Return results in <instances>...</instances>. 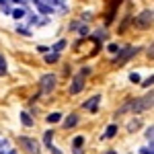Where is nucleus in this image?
Listing matches in <instances>:
<instances>
[{"label": "nucleus", "instance_id": "obj_1", "mask_svg": "<svg viewBox=\"0 0 154 154\" xmlns=\"http://www.w3.org/2000/svg\"><path fill=\"white\" fill-rule=\"evenodd\" d=\"M152 107V93L150 95L142 97V99H134V101H128L123 107H119L117 113H128V111H134V113H142L146 109Z\"/></svg>", "mask_w": 154, "mask_h": 154}, {"label": "nucleus", "instance_id": "obj_2", "mask_svg": "<svg viewBox=\"0 0 154 154\" xmlns=\"http://www.w3.org/2000/svg\"><path fill=\"white\" fill-rule=\"evenodd\" d=\"M19 144H21L29 154H39V150H41V148H39V144H37V140L27 138V136H21V138H19Z\"/></svg>", "mask_w": 154, "mask_h": 154}, {"label": "nucleus", "instance_id": "obj_3", "mask_svg": "<svg viewBox=\"0 0 154 154\" xmlns=\"http://www.w3.org/2000/svg\"><path fill=\"white\" fill-rule=\"evenodd\" d=\"M136 51H138V48H134V45H128V48L119 49V51H117V58H115V64H117V66L125 64V62H128V60H130Z\"/></svg>", "mask_w": 154, "mask_h": 154}, {"label": "nucleus", "instance_id": "obj_4", "mask_svg": "<svg viewBox=\"0 0 154 154\" xmlns=\"http://www.w3.org/2000/svg\"><path fill=\"white\" fill-rule=\"evenodd\" d=\"M136 25L142 27V29L150 27V25H152V11H142L138 17H136Z\"/></svg>", "mask_w": 154, "mask_h": 154}, {"label": "nucleus", "instance_id": "obj_5", "mask_svg": "<svg viewBox=\"0 0 154 154\" xmlns=\"http://www.w3.org/2000/svg\"><path fill=\"white\" fill-rule=\"evenodd\" d=\"M56 88V76L54 74H43L41 76V91L43 93H51Z\"/></svg>", "mask_w": 154, "mask_h": 154}, {"label": "nucleus", "instance_id": "obj_6", "mask_svg": "<svg viewBox=\"0 0 154 154\" xmlns=\"http://www.w3.org/2000/svg\"><path fill=\"white\" fill-rule=\"evenodd\" d=\"M82 88H84V74L80 72V74L74 76V80H72V84H70V95H78Z\"/></svg>", "mask_w": 154, "mask_h": 154}, {"label": "nucleus", "instance_id": "obj_7", "mask_svg": "<svg viewBox=\"0 0 154 154\" xmlns=\"http://www.w3.org/2000/svg\"><path fill=\"white\" fill-rule=\"evenodd\" d=\"M99 101H101V95L91 97L88 101H84V103H82V109H86V111H97V105H99Z\"/></svg>", "mask_w": 154, "mask_h": 154}, {"label": "nucleus", "instance_id": "obj_8", "mask_svg": "<svg viewBox=\"0 0 154 154\" xmlns=\"http://www.w3.org/2000/svg\"><path fill=\"white\" fill-rule=\"evenodd\" d=\"M76 123H78V115H76V113H72V115H68V117L64 119V128H66V130L74 128Z\"/></svg>", "mask_w": 154, "mask_h": 154}, {"label": "nucleus", "instance_id": "obj_9", "mask_svg": "<svg viewBox=\"0 0 154 154\" xmlns=\"http://www.w3.org/2000/svg\"><path fill=\"white\" fill-rule=\"evenodd\" d=\"M82 144H84L82 136H76V138H74V142H72V146H74V154H82V150H80Z\"/></svg>", "mask_w": 154, "mask_h": 154}, {"label": "nucleus", "instance_id": "obj_10", "mask_svg": "<svg viewBox=\"0 0 154 154\" xmlns=\"http://www.w3.org/2000/svg\"><path fill=\"white\" fill-rule=\"evenodd\" d=\"M37 2H43V4H48V6H62V8H66V0H37Z\"/></svg>", "mask_w": 154, "mask_h": 154}, {"label": "nucleus", "instance_id": "obj_11", "mask_svg": "<svg viewBox=\"0 0 154 154\" xmlns=\"http://www.w3.org/2000/svg\"><path fill=\"white\" fill-rule=\"evenodd\" d=\"M35 6H37L41 12H43V14H51V12H54V8H51V6L43 4V2H37V0H35Z\"/></svg>", "mask_w": 154, "mask_h": 154}, {"label": "nucleus", "instance_id": "obj_12", "mask_svg": "<svg viewBox=\"0 0 154 154\" xmlns=\"http://www.w3.org/2000/svg\"><path fill=\"white\" fill-rule=\"evenodd\" d=\"M21 121H23V123L27 125V128H31V125H33V119L29 117V113H25V111L21 113Z\"/></svg>", "mask_w": 154, "mask_h": 154}, {"label": "nucleus", "instance_id": "obj_13", "mask_svg": "<svg viewBox=\"0 0 154 154\" xmlns=\"http://www.w3.org/2000/svg\"><path fill=\"white\" fill-rule=\"evenodd\" d=\"M51 140H54V131H45V136H43V142L48 148H51Z\"/></svg>", "mask_w": 154, "mask_h": 154}, {"label": "nucleus", "instance_id": "obj_14", "mask_svg": "<svg viewBox=\"0 0 154 154\" xmlns=\"http://www.w3.org/2000/svg\"><path fill=\"white\" fill-rule=\"evenodd\" d=\"M11 14L14 17V19H23V17L27 14V12H25V8H14V11H12Z\"/></svg>", "mask_w": 154, "mask_h": 154}, {"label": "nucleus", "instance_id": "obj_15", "mask_svg": "<svg viewBox=\"0 0 154 154\" xmlns=\"http://www.w3.org/2000/svg\"><path fill=\"white\" fill-rule=\"evenodd\" d=\"M60 119H62V115H60V113H49V115H48V121H49V123H58Z\"/></svg>", "mask_w": 154, "mask_h": 154}, {"label": "nucleus", "instance_id": "obj_16", "mask_svg": "<svg viewBox=\"0 0 154 154\" xmlns=\"http://www.w3.org/2000/svg\"><path fill=\"white\" fill-rule=\"evenodd\" d=\"M115 131H117V125H109L105 131V138H113L115 136Z\"/></svg>", "mask_w": 154, "mask_h": 154}, {"label": "nucleus", "instance_id": "obj_17", "mask_svg": "<svg viewBox=\"0 0 154 154\" xmlns=\"http://www.w3.org/2000/svg\"><path fill=\"white\" fill-rule=\"evenodd\" d=\"M2 74H6V60L0 54V76H2Z\"/></svg>", "mask_w": 154, "mask_h": 154}, {"label": "nucleus", "instance_id": "obj_18", "mask_svg": "<svg viewBox=\"0 0 154 154\" xmlns=\"http://www.w3.org/2000/svg\"><path fill=\"white\" fill-rule=\"evenodd\" d=\"M138 128H140V121H138V119H136V121H131L130 125H128V130H130V131H136Z\"/></svg>", "mask_w": 154, "mask_h": 154}, {"label": "nucleus", "instance_id": "obj_19", "mask_svg": "<svg viewBox=\"0 0 154 154\" xmlns=\"http://www.w3.org/2000/svg\"><path fill=\"white\" fill-rule=\"evenodd\" d=\"M64 45H66V41H58V43L54 45V51H56V54H58V51H62V49H64Z\"/></svg>", "mask_w": 154, "mask_h": 154}, {"label": "nucleus", "instance_id": "obj_20", "mask_svg": "<svg viewBox=\"0 0 154 154\" xmlns=\"http://www.w3.org/2000/svg\"><path fill=\"white\" fill-rule=\"evenodd\" d=\"M56 60H58V54H49L48 58H45V62H48V64H51V62H56Z\"/></svg>", "mask_w": 154, "mask_h": 154}, {"label": "nucleus", "instance_id": "obj_21", "mask_svg": "<svg viewBox=\"0 0 154 154\" xmlns=\"http://www.w3.org/2000/svg\"><path fill=\"white\" fill-rule=\"evenodd\" d=\"M130 78H131V82H140V76H138L136 72H131V74H130Z\"/></svg>", "mask_w": 154, "mask_h": 154}, {"label": "nucleus", "instance_id": "obj_22", "mask_svg": "<svg viewBox=\"0 0 154 154\" xmlns=\"http://www.w3.org/2000/svg\"><path fill=\"white\" fill-rule=\"evenodd\" d=\"M17 31H21V33H23V35H31V33H29V31H27V27H21V25H19V27H17Z\"/></svg>", "mask_w": 154, "mask_h": 154}, {"label": "nucleus", "instance_id": "obj_23", "mask_svg": "<svg viewBox=\"0 0 154 154\" xmlns=\"http://www.w3.org/2000/svg\"><path fill=\"white\" fill-rule=\"evenodd\" d=\"M119 49H121V48L115 45V43H111V45H109V51H119Z\"/></svg>", "mask_w": 154, "mask_h": 154}, {"label": "nucleus", "instance_id": "obj_24", "mask_svg": "<svg viewBox=\"0 0 154 154\" xmlns=\"http://www.w3.org/2000/svg\"><path fill=\"white\" fill-rule=\"evenodd\" d=\"M152 82H154V76H150V80H144V86H152Z\"/></svg>", "mask_w": 154, "mask_h": 154}, {"label": "nucleus", "instance_id": "obj_25", "mask_svg": "<svg viewBox=\"0 0 154 154\" xmlns=\"http://www.w3.org/2000/svg\"><path fill=\"white\" fill-rule=\"evenodd\" d=\"M146 138L152 142V125H150V130H146Z\"/></svg>", "mask_w": 154, "mask_h": 154}, {"label": "nucleus", "instance_id": "obj_26", "mask_svg": "<svg viewBox=\"0 0 154 154\" xmlns=\"http://www.w3.org/2000/svg\"><path fill=\"white\" fill-rule=\"evenodd\" d=\"M142 154H154L152 152V146H150V148H142Z\"/></svg>", "mask_w": 154, "mask_h": 154}, {"label": "nucleus", "instance_id": "obj_27", "mask_svg": "<svg viewBox=\"0 0 154 154\" xmlns=\"http://www.w3.org/2000/svg\"><path fill=\"white\" fill-rule=\"evenodd\" d=\"M4 148H6V140H0V152H2Z\"/></svg>", "mask_w": 154, "mask_h": 154}, {"label": "nucleus", "instance_id": "obj_28", "mask_svg": "<svg viewBox=\"0 0 154 154\" xmlns=\"http://www.w3.org/2000/svg\"><path fill=\"white\" fill-rule=\"evenodd\" d=\"M0 154H2V152H0ZM4 154H14V150H6Z\"/></svg>", "mask_w": 154, "mask_h": 154}, {"label": "nucleus", "instance_id": "obj_29", "mask_svg": "<svg viewBox=\"0 0 154 154\" xmlns=\"http://www.w3.org/2000/svg\"><path fill=\"white\" fill-rule=\"evenodd\" d=\"M107 154H115V152H107Z\"/></svg>", "mask_w": 154, "mask_h": 154}]
</instances>
